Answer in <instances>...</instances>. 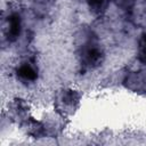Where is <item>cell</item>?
<instances>
[{"label": "cell", "instance_id": "3", "mask_svg": "<svg viewBox=\"0 0 146 146\" xmlns=\"http://www.w3.org/2000/svg\"><path fill=\"white\" fill-rule=\"evenodd\" d=\"M16 76L22 81L26 83H32L38 80V68L36 65L31 60H24L17 65L15 70Z\"/></svg>", "mask_w": 146, "mask_h": 146}, {"label": "cell", "instance_id": "1", "mask_svg": "<svg viewBox=\"0 0 146 146\" xmlns=\"http://www.w3.org/2000/svg\"><path fill=\"white\" fill-rule=\"evenodd\" d=\"M81 63L88 68H95L103 63L104 52L94 38H89L81 48Z\"/></svg>", "mask_w": 146, "mask_h": 146}, {"label": "cell", "instance_id": "4", "mask_svg": "<svg viewBox=\"0 0 146 146\" xmlns=\"http://www.w3.org/2000/svg\"><path fill=\"white\" fill-rule=\"evenodd\" d=\"M60 108H64L65 111H71L75 108L76 103L79 102V95L74 90H64L63 94L58 98Z\"/></svg>", "mask_w": 146, "mask_h": 146}, {"label": "cell", "instance_id": "7", "mask_svg": "<svg viewBox=\"0 0 146 146\" xmlns=\"http://www.w3.org/2000/svg\"><path fill=\"white\" fill-rule=\"evenodd\" d=\"M116 3L123 10H131L136 3V0H116Z\"/></svg>", "mask_w": 146, "mask_h": 146}, {"label": "cell", "instance_id": "5", "mask_svg": "<svg viewBox=\"0 0 146 146\" xmlns=\"http://www.w3.org/2000/svg\"><path fill=\"white\" fill-rule=\"evenodd\" d=\"M86 2L94 15H100L107 8V0H86Z\"/></svg>", "mask_w": 146, "mask_h": 146}, {"label": "cell", "instance_id": "6", "mask_svg": "<svg viewBox=\"0 0 146 146\" xmlns=\"http://www.w3.org/2000/svg\"><path fill=\"white\" fill-rule=\"evenodd\" d=\"M137 58L139 63L146 66V33H144L139 41H138V49H137Z\"/></svg>", "mask_w": 146, "mask_h": 146}, {"label": "cell", "instance_id": "2", "mask_svg": "<svg viewBox=\"0 0 146 146\" xmlns=\"http://www.w3.org/2000/svg\"><path fill=\"white\" fill-rule=\"evenodd\" d=\"M23 31V19L19 13H10L7 17V25H6V38L9 42H15L22 34Z\"/></svg>", "mask_w": 146, "mask_h": 146}]
</instances>
